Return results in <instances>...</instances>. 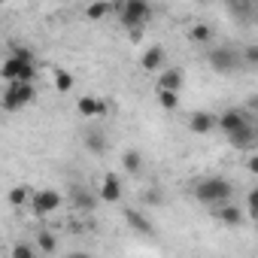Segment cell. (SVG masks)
Returning <instances> with one entry per match:
<instances>
[{
    "instance_id": "obj_7",
    "label": "cell",
    "mask_w": 258,
    "mask_h": 258,
    "mask_svg": "<svg viewBox=\"0 0 258 258\" xmlns=\"http://www.w3.org/2000/svg\"><path fill=\"white\" fill-rule=\"evenodd\" d=\"M76 112H79L82 118L97 121V118H103V115L109 112V106H106V100L97 97V94H82V97L76 100Z\"/></svg>"
},
{
    "instance_id": "obj_14",
    "label": "cell",
    "mask_w": 258,
    "mask_h": 258,
    "mask_svg": "<svg viewBox=\"0 0 258 258\" xmlns=\"http://www.w3.org/2000/svg\"><path fill=\"white\" fill-rule=\"evenodd\" d=\"M124 222L131 225V228H134L137 234H146V237H149V234H155L152 222H149V219H146L143 213H137V210H124Z\"/></svg>"
},
{
    "instance_id": "obj_11",
    "label": "cell",
    "mask_w": 258,
    "mask_h": 258,
    "mask_svg": "<svg viewBox=\"0 0 258 258\" xmlns=\"http://www.w3.org/2000/svg\"><path fill=\"white\" fill-rule=\"evenodd\" d=\"M140 67H143L146 73L161 70V67H164V49H161V46H149V49H143V55H140Z\"/></svg>"
},
{
    "instance_id": "obj_3",
    "label": "cell",
    "mask_w": 258,
    "mask_h": 258,
    "mask_svg": "<svg viewBox=\"0 0 258 258\" xmlns=\"http://www.w3.org/2000/svg\"><path fill=\"white\" fill-rule=\"evenodd\" d=\"M34 97H37L34 82H10V85L4 88V109H7V112L25 109L28 103H34Z\"/></svg>"
},
{
    "instance_id": "obj_6",
    "label": "cell",
    "mask_w": 258,
    "mask_h": 258,
    "mask_svg": "<svg viewBox=\"0 0 258 258\" xmlns=\"http://www.w3.org/2000/svg\"><path fill=\"white\" fill-rule=\"evenodd\" d=\"M61 191H55V188H40V191H34V201H31V210H34V216H40V219H46L49 213H55L58 207H61Z\"/></svg>"
},
{
    "instance_id": "obj_13",
    "label": "cell",
    "mask_w": 258,
    "mask_h": 258,
    "mask_svg": "<svg viewBox=\"0 0 258 258\" xmlns=\"http://www.w3.org/2000/svg\"><path fill=\"white\" fill-rule=\"evenodd\" d=\"M213 216H216L222 225H228V228L243 225V210H240V207H234V204H222V207H216V210H213Z\"/></svg>"
},
{
    "instance_id": "obj_15",
    "label": "cell",
    "mask_w": 258,
    "mask_h": 258,
    "mask_svg": "<svg viewBox=\"0 0 258 258\" xmlns=\"http://www.w3.org/2000/svg\"><path fill=\"white\" fill-rule=\"evenodd\" d=\"M112 13H118V4H106V0H100V4H88V7H85V19H91V22H103V19L112 16Z\"/></svg>"
},
{
    "instance_id": "obj_24",
    "label": "cell",
    "mask_w": 258,
    "mask_h": 258,
    "mask_svg": "<svg viewBox=\"0 0 258 258\" xmlns=\"http://www.w3.org/2000/svg\"><path fill=\"white\" fill-rule=\"evenodd\" d=\"M10 258H37V252H34V246H28V243H16L13 252H10Z\"/></svg>"
},
{
    "instance_id": "obj_12",
    "label": "cell",
    "mask_w": 258,
    "mask_h": 258,
    "mask_svg": "<svg viewBox=\"0 0 258 258\" xmlns=\"http://www.w3.org/2000/svg\"><path fill=\"white\" fill-rule=\"evenodd\" d=\"M179 88H182V70L179 67H167L164 73H158V91L179 94Z\"/></svg>"
},
{
    "instance_id": "obj_28",
    "label": "cell",
    "mask_w": 258,
    "mask_h": 258,
    "mask_svg": "<svg viewBox=\"0 0 258 258\" xmlns=\"http://www.w3.org/2000/svg\"><path fill=\"white\" fill-rule=\"evenodd\" d=\"M246 170L258 176V155H249V158H246Z\"/></svg>"
},
{
    "instance_id": "obj_25",
    "label": "cell",
    "mask_w": 258,
    "mask_h": 258,
    "mask_svg": "<svg viewBox=\"0 0 258 258\" xmlns=\"http://www.w3.org/2000/svg\"><path fill=\"white\" fill-rule=\"evenodd\" d=\"M246 213H249L252 219H258V185L246 195Z\"/></svg>"
},
{
    "instance_id": "obj_23",
    "label": "cell",
    "mask_w": 258,
    "mask_h": 258,
    "mask_svg": "<svg viewBox=\"0 0 258 258\" xmlns=\"http://www.w3.org/2000/svg\"><path fill=\"white\" fill-rule=\"evenodd\" d=\"M37 246H40L46 255H52V252L58 249V237H55L52 231H40V237H37Z\"/></svg>"
},
{
    "instance_id": "obj_20",
    "label": "cell",
    "mask_w": 258,
    "mask_h": 258,
    "mask_svg": "<svg viewBox=\"0 0 258 258\" xmlns=\"http://www.w3.org/2000/svg\"><path fill=\"white\" fill-rule=\"evenodd\" d=\"M94 204H97V195H88L85 188H73V207L76 210L88 213V210H94Z\"/></svg>"
},
{
    "instance_id": "obj_4",
    "label": "cell",
    "mask_w": 258,
    "mask_h": 258,
    "mask_svg": "<svg viewBox=\"0 0 258 258\" xmlns=\"http://www.w3.org/2000/svg\"><path fill=\"white\" fill-rule=\"evenodd\" d=\"M152 19V7L143 4V0H124L118 4V22L124 28H143Z\"/></svg>"
},
{
    "instance_id": "obj_2",
    "label": "cell",
    "mask_w": 258,
    "mask_h": 258,
    "mask_svg": "<svg viewBox=\"0 0 258 258\" xmlns=\"http://www.w3.org/2000/svg\"><path fill=\"white\" fill-rule=\"evenodd\" d=\"M0 76L7 79V85L10 82H34V76H37V64H34V58H22V55H7V61L0 64Z\"/></svg>"
},
{
    "instance_id": "obj_17",
    "label": "cell",
    "mask_w": 258,
    "mask_h": 258,
    "mask_svg": "<svg viewBox=\"0 0 258 258\" xmlns=\"http://www.w3.org/2000/svg\"><path fill=\"white\" fill-rule=\"evenodd\" d=\"M188 40L198 43V46H207V43L213 40V28H210L207 22H195V25L188 28Z\"/></svg>"
},
{
    "instance_id": "obj_21",
    "label": "cell",
    "mask_w": 258,
    "mask_h": 258,
    "mask_svg": "<svg viewBox=\"0 0 258 258\" xmlns=\"http://www.w3.org/2000/svg\"><path fill=\"white\" fill-rule=\"evenodd\" d=\"M34 201V191L28 188V185H16L13 191H10V204L13 207H22V204H31Z\"/></svg>"
},
{
    "instance_id": "obj_1",
    "label": "cell",
    "mask_w": 258,
    "mask_h": 258,
    "mask_svg": "<svg viewBox=\"0 0 258 258\" xmlns=\"http://www.w3.org/2000/svg\"><path fill=\"white\" fill-rule=\"evenodd\" d=\"M191 195L201 201V204H207V207H222V204H228L231 201V195H234V185L225 179V176H204V179H198L195 182V188H191Z\"/></svg>"
},
{
    "instance_id": "obj_26",
    "label": "cell",
    "mask_w": 258,
    "mask_h": 258,
    "mask_svg": "<svg viewBox=\"0 0 258 258\" xmlns=\"http://www.w3.org/2000/svg\"><path fill=\"white\" fill-rule=\"evenodd\" d=\"M85 143H88V149H91V152H103V149H106L100 134H88V137H85Z\"/></svg>"
},
{
    "instance_id": "obj_29",
    "label": "cell",
    "mask_w": 258,
    "mask_h": 258,
    "mask_svg": "<svg viewBox=\"0 0 258 258\" xmlns=\"http://www.w3.org/2000/svg\"><path fill=\"white\" fill-rule=\"evenodd\" d=\"M67 258H91V255H88V252H70Z\"/></svg>"
},
{
    "instance_id": "obj_10",
    "label": "cell",
    "mask_w": 258,
    "mask_h": 258,
    "mask_svg": "<svg viewBox=\"0 0 258 258\" xmlns=\"http://www.w3.org/2000/svg\"><path fill=\"white\" fill-rule=\"evenodd\" d=\"M246 124H252V121H249V115L243 109H225L219 115V127L225 134H234V131H240V127H246Z\"/></svg>"
},
{
    "instance_id": "obj_19",
    "label": "cell",
    "mask_w": 258,
    "mask_h": 258,
    "mask_svg": "<svg viewBox=\"0 0 258 258\" xmlns=\"http://www.w3.org/2000/svg\"><path fill=\"white\" fill-rule=\"evenodd\" d=\"M121 170H124V173H140V170H143V155H140L137 149H127V152L121 155Z\"/></svg>"
},
{
    "instance_id": "obj_18",
    "label": "cell",
    "mask_w": 258,
    "mask_h": 258,
    "mask_svg": "<svg viewBox=\"0 0 258 258\" xmlns=\"http://www.w3.org/2000/svg\"><path fill=\"white\" fill-rule=\"evenodd\" d=\"M52 79H55V91H58V94H67V91H73V85H76L73 73H70V70H64V67L52 70Z\"/></svg>"
},
{
    "instance_id": "obj_8",
    "label": "cell",
    "mask_w": 258,
    "mask_h": 258,
    "mask_svg": "<svg viewBox=\"0 0 258 258\" xmlns=\"http://www.w3.org/2000/svg\"><path fill=\"white\" fill-rule=\"evenodd\" d=\"M213 127H219V115L207 112V109H198L188 115V131L191 134H210Z\"/></svg>"
},
{
    "instance_id": "obj_9",
    "label": "cell",
    "mask_w": 258,
    "mask_h": 258,
    "mask_svg": "<svg viewBox=\"0 0 258 258\" xmlns=\"http://www.w3.org/2000/svg\"><path fill=\"white\" fill-rule=\"evenodd\" d=\"M97 198H100L103 204H118V201H121V179H118L115 173H106V176L100 179Z\"/></svg>"
},
{
    "instance_id": "obj_5",
    "label": "cell",
    "mask_w": 258,
    "mask_h": 258,
    "mask_svg": "<svg viewBox=\"0 0 258 258\" xmlns=\"http://www.w3.org/2000/svg\"><path fill=\"white\" fill-rule=\"evenodd\" d=\"M207 61H210V67L219 70V73H234V70L243 64V55H240L237 49H231V46H219V49L210 52Z\"/></svg>"
},
{
    "instance_id": "obj_22",
    "label": "cell",
    "mask_w": 258,
    "mask_h": 258,
    "mask_svg": "<svg viewBox=\"0 0 258 258\" xmlns=\"http://www.w3.org/2000/svg\"><path fill=\"white\" fill-rule=\"evenodd\" d=\"M155 97H158V106L167 109V112H173V109L179 106V94H173V91H158V88H155Z\"/></svg>"
},
{
    "instance_id": "obj_16",
    "label": "cell",
    "mask_w": 258,
    "mask_h": 258,
    "mask_svg": "<svg viewBox=\"0 0 258 258\" xmlns=\"http://www.w3.org/2000/svg\"><path fill=\"white\" fill-rule=\"evenodd\" d=\"M252 140H255V127H252V124H246V127H240V131L228 134V143H231L234 149H249Z\"/></svg>"
},
{
    "instance_id": "obj_27",
    "label": "cell",
    "mask_w": 258,
    "mask_h": 258,
    "mask_svg": "<svg viewBox=\"0 0 258 258\" xmlns=\"http://www.w3.org/2000/svg\"><path fill=\"white\" fill-rule=\"evenodd\" d=\"M240 55H243V64H258V46H246Z\"/></svg>"
}]
</instances>
